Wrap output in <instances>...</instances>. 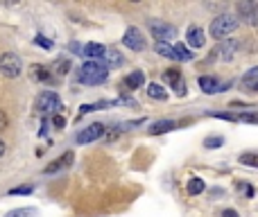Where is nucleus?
I'll use <instances>...</instances> for the list:
<instances>
[{"label": "nucleus", "instance_id": "1", "mask_svg": "<svg viewBox=\"0 0 258 217\" xmlns=\"http://www.w3.org/2000/svg\"><path fill=\"white\" fill-rule=\"evenodd\" d=\"M107 77H109V70L100 61H86L84 66L80 68L77 80H80L82 84H86V86H100V84L107 82Z\"/></svg>", "mask_w": 258, "mask_h": 217}, {"label": "nucleus", "instance_id": "2", "mask_svg": "<svg viewBox=\"0 0 258 217\" xmlns=\"http://www.w3.org/2000/svg\"><path fill=\"white\" fill-rule=\"evenodd\" d=\"M236 27H238V18L233 16V14H220V16L213 18V23H211L209 34H211V39H215V41H224L231 32H236Z\"/></svg>", "mask_w": 258, "mask_h": 217}, {"label": "nucleus", "instance_id": "3", "mask_svg": "<svg viewBox=\"0 0 258 217\" xmlns=\"http://www.w3.org/2000/svg\"><path fill=\"white\" fill-rule=\"evenodd\" d=\"M238 45H240V43H238L236 39L220 41V43L211 50V57L206 59V61H231L233 54H236V50H238Z\"/></svg>", "mask_w": 258, "mask_h": 217}, {"label": "nucleus", "instance_id": "4", "mask_svg": "<svg viewBox=\"0 0 258 217\" xmlns=\"http://www.w3.org/2000/svg\"><path fill=\"white\" fill-rule=\"evenodd\" d=\"M147 27H150V32L156 36L159 43H168V41H172L174 34H177L174 25H170V23H165V21H159V18H147Z\"/></svg>", "mask_w": 258, "mask_h": 217}, {"label": "nucleus", "instance_id": "5", "mask_svg": "<svg viewBox=\"0 0 258 217\" xmlns=\"http://www.w3.org/2000/svg\"><path fill=\"white\" fill-rule=\"evenodd\" d=\"M0 73H3L5 77H9V80H16V77L23 73L21 57L14 52H5L3 57H0Z\"/></svg>", "mask_w": 258, "mask_h": 217}, {"label": "nucleus", "instance_id": "6", "mask_svg": "<svg viewBox=\"0 0 258 217\" xmlns=\"http://www.w3.org/2000/svg\"><path fill=\"white\" fill-rule=\"evenodd\" d=\"M104 131H107V127H104L102 122H93V124L82 129V131L75 136V140H77V145H89V142L100 140V138L104 136Z\"/></svg>", "mask_w": 258, "mask_h": 217}, {"label": "nucleus", "instance_id": "7", "mask_svg": "<svg viewBox=\"0 0 258 217\" xmlns=\"http://www.w3.org/2000/svg\"><path fill=\"white\" fill-rule=\"evenodd\" d=\"M57 109H61V98L54 91H43L36 98V111L39 113H50V111H57Z\"/></svg>", "mask_w": 258, "mask_h": 217}, {"label": "nucleus", "instance_id": "8", "mask_svg": "<svg viewBox=\"0 0 258 217\" xmlns=\"http://www.w3.org/2000/svg\"><path fill=\"white\" fill-rule=\"evenodd\" d=\"M122 43H125V48H129L132 52H143L145 50V36L141 34V30L138 27H127L125 36H122Z\"/></svg>", "mask_w": 258, "mask_h": 217}, {"label": "nucleus", "instance_id": "9", "mask_svg": "<svg viewBox=\"0 0 258 217\" xmlns=\"http://www.w3.org/2000/svg\"><path fill=\"white\" fill-rule=\"evenodd\" d=\"M197 84H200V89L204 91L206 95H215V93H222V91H227L229 86V82L227 84H222V82H218L215 77H209V75H202L200 80H197Z\"/></svg>", "mask_w": 258, "mask_h": 217}, {"label": "nucleus", "instance_id": "10", "mask_svg": "<svg viewBox=\"0 0 258 217\" xmlns=\"http://www.w3.org/2000/svg\"><path fill=\"white\" fill-rule=\"evenodd\" d=\"M238 14L245 23L258 25V3H240L238 5Z\"/></svg>", "mask_w": 258, "mask_h": 217}, {"label": "nucleus", "instance_id": "11", "mask_svg": "<svg viewBox=\"0 0 258 217\" xmlns=\"http://www.w3.org/2000/svg\"><path fill=\"white\" fill-rule=\"evenodd\" d=\"M73 161H75V154H73V152H66V154L59 156L57 161H52L50 165H45L43 172L45 174H54V172H59V170H66V168H71L73 165Z\"/></svg>", "mask_w": 258, "mask_h": 217}, {"label": "nucleus", "instance_id": "12", "mask_svg": "<svg viewBox=\"0 0 258 217\" xmlns=\"http://www.w3.org/2000/svg\"><path fill=\"white\" fill-rule=\"evenodd\" d=\"M186 43L190 45V48H204V43H206L204 30H202V27H197V25L188 27V32H186Z\"/></svg>", "mask_w": 258, "mask_h": 217}, {"label": "nucleus", "instance_id": "13", "mask_svg": "<svg viewBox=\"0 0 258 217\" xmlns=\"http://www.w3.org/2000/svg\"><path fill=\"white\" fill-rule=\"evenodd\" d=\"M240 86H242V91H249V93H258V66L245 73V77H242Z\"/></svg>", "mask_w": 258, "mask_h": 217}, {"label": "nucleus", "instance_id": "14", "mask_svg": "<svg viewBox=\"0 0 258 217\" xmlns=\"http://www.w3.org/2000/svg\"><path fill=\"white\" fill-rule=\"evenodd\" d=\"M192 59H195V54H192L183 43H174L172 45V61L186 63V61H192Z\"/></svg>", "mask_w": 258, "mask_h": 217}, {"label": "nucleus", "instance_id": "15", "mask_svg": "<svg viewBox=\"0 0 258 217\" xmlns=\"http://www.w3.org/2000/svg\"><path fill=\"white\" fill-rule=\"evenodd\" d=\"M100 63H102V66L109 70V68H118V66H122V63H125V59L120 57V52H113V50H109V48H107V52L102 54Z\"/></svg>", "mask_w": 258, "mask_h": 217}, {"label": "nucleus", "instance_id": "16", "mask_svg": "<svg viewBox=\"0 0 258 217\" xmlns=\"http://www.w3.org/2000/svg\"><path fill=\"white\" fill-rule=\"evenodd\" d=\"M172 129H177L174 120H159V122H154L147 131H150V136H161V133H168V131H172Z\"/></svg>", "mask_w": 258, "mask_h": 217}, {"label": "nucleus", "instance_id": "17", "mask_svg": "<svg viewBox=\"0 0 258 217\" xmlns=\"http://www.w3.org/2000/svg\"><path fill=\"white\" fill-rule=\"evenodd\" d=\"M104 52H107V48H104L102 43H86L84 48H82V54L89 59H102Z\"/></svg>", "mask_w": 258, "mask_h": 217}, {"label": "nucleus", "instance_id": "18", "mask_svg": "<svg viewBox=\"0 0 258 217\" xmlns=\"http://www.w3.org/2000/svg\"><path fill=\"white\" fill-rule=\"evenodd\" d=\"M143 84H145V75H143L141 70H134V73H129V75L125 77V86H127L129 91L141 89Z\"/></svg>", "mask_w": 258, "mask_h": 217}, {"label": "nucleus", "instance_id": "19", "mask_svg": "<svg viewBox=\"0 0 258 217\" xmlns=\"http://www.w3.org/2000/svg\"><path fill=\"white\" fill-rule=\"evenodd\" d=\"M147 95H150L152 100H159V102H165V100L170 98L168 91H165L161 84H154V82H152V84L147 86Z\"/></svg>", "mask_w": 258, "mask_h": 217}, {"label": "nucleus", "instance_id": "20", "mask_svg": "<svg viewBox=\"0 0 258 217\" xmlns=\"http://www.w3.org/2000/svg\"><path fill=\"white\" fill-rule=\"evenodd\" d=\"M30 75H32V80H36V82H50V80H52V75H50L48 68L39 66V63L30 66Z\"/></svg>", "mask_w": 258, "mask_h": 217}, {"label": "nucleus", "instance_id": "21", "mask_svg": "<svg viewBox=\"0 0 258 217\" xmlns=\"http://www.w3.org/2000/svg\"><path fill=\"white\" fill-rule=\"evenodd\" d=\"M238 163L249 165V168L258 170V152H245V154H240L238 156Z\"/></svg>", "mask_w": 258, "mask_h": 217}, {"label": "nucleus", "instance_id": "22", "mask_svg": "<svg viewBox=\"0 0 258 217\" xmlns=\"http://www.w3.org/2000/svg\"><path fill=\"white\" fill-rule=\"evenodd\" d=\"M204 181H202L200 177H192L190 181H188V195H202L204 192Z\"/></svg>", "mask_w": 258, "mask_h": 217}, {"label": "nucleus", "instance_id": "23", "mask_svg": "<svg viewBox=\"0 0 258 217\" xmlns=\"http://www.w3.org/2000/svg\"><path fill=\"white\" fill-rule=\"evenodd\" d=\"M163 80L168 82L170 86H174L177 82H181V70H179V68H168V70H163Z\"/></svg>", "mask_w": 258, "mask_h": 217}, {"label": "nucleus", "instance_id": "24", "mask_svg": "<svg viewBox=\"0 0 258 217\" xmlns=\"http://www.w3.org/2000/svg\"><path fill=\"white\" fill-rule=\"evenodd\" d=\"M224 145V138L222 136H209L204 140V147L206 150H218V147H222Z\"/></svg>", "mask_w": 258, "mask_h": 217}, {"label": "nucleus", "instance_id": "25", "mask_svg": "<svg viewBox=\"0 0 258 217\" xmlns=\"http://www.w3.org/2000/svg\"><path fill=\"white\" fill-rule=\"evenodd\" d=\"M52 70L57 73V75H66V73L71 70V61H68V59H59V61L54 63Z\"/></svg>", "mask_w": 258, "mask_h": 217}, {"label": "nucleus", "instance_id": "26", "mask_svg": "<svg viewBox=\"0 0 258 217\" xmlns=\"http://www.w3.org/2000/svg\"><path fill=\"white\" fill-rule=\"evenodd\" d=\"M156 52L165 59H172V43H156Z\"/></svg>", "mask_w": 258, "mask_h": 217}, {"label": "nucleus", "instance_id": "27", "mask_svg": "<svg viewBox=\"0 0 258 217\" xmlns=\"http://www.w3.org/2000/svg\"><path fill=\"white\" fill-rule=\"evenodd\" d=\"M7 217H36V210L34 208H18V210L7 213Z\"/></svg>", "mask_w": 258, "mask_h": 217}, {"label": "nucleus", "instance_id": "28", "mask_svg": "<svg viewBox=\"0 0 258 217\" xmlns=\"http://www.w3.org/2000/svg\"><path fill=\"white\" fill-rule=\"evenodd\" d=\"M238 120H240V122L258 124V113H242V115H238Z\"/></svg>", "mask_w": 258, "mask_h": 217}, {"label": "nucleus", "instance_id": "29", "mask_svg": "<svg viewBox=\"0 0 258 217\" xmlns=\"http://www.w3.org/2000/svg\"><path fill=\"white\" fill-rule=\"evenodd\" d=\"M34 43L36 45H41V48H45V50H50V48H52V41H50V39H45V36H36V39H34Z\"/></svg>", "mask_w": 258, "mask_h": 217}, {"label": "nucleus", "instance_id": "30", "mask_svg": "<svg viewBox=\"0 0 258 217\" xmlns=\"http://www.w3.org/2000/svg\"><path fill=\"white\" fill-rule=\"evenodd\" d=\"M32 192V186H21V188H12L9 195H30Z\"/></svg>", "mask_w": 258, "mask_h": 217}, {"label": "nucleus", "instance_id": "31", "mask_svg": "<svg viewBox=\"0 0 258 217\" xmlns=\"http://www.w3.org/2000/svg\"><path fill=\"white\" fill-rule=\"evenodd\" d=\"M52 124H54V127H57V129H63V127H66V118H63L61 113L52 115Z\"/></svg>", "mask_w": 258, "mask_h": 217}, {"label": "nucleus", "instance_id": "32", "mask_svg": "<svg viewBox=\"0 0 258 217\" xmlns=\"http://www.w3.org/2000/svg\"><path fill=\"white\" fill-rule=\"evenodd\" d=\"M213 118L229 120V122H238V115H236V113H213Z\"/></svg>", "mask_w": 258, "mask_h": 217}, {"label": "nucleus", "instance_id": "33", "mask_svg": "<svg viewBox=\"0 0 258 217\" xmlns=\"http://www.w3.org/2000/svg\"><path fill=\"white\" fill-rule=\"evenodd\" d=\"M172 89L177 91V95H179V98H183V95H186V82H183V80H181V82H177V84H174Z\"/></svg>", "mask_w": 258, "mask_h": 217}, {"label": "nucleus", "instance_id": "34", "mask_svg": "<svg viewBox=\"0 0 258 217\" xmlns=\"http://www.w3.org/2000/svg\"><path fill=\"white\" fill-rule=\"evenodd\" d=\"M7 124H9V118H7V113H5V111L0 109V131H3V129H7Z\"/></svg>", "mask_w": 258, "mask_h": 217}, {"label": "nucleus", "instance_id": "35", "mask_svg": "<svg viewBox=\"0 0 258 217\" xmlns=\"http://www.w3.org/2000/svg\"><path fill=\"white\" fill-rule=\"evenodd\" d=\"M222 217H240V215H238V210L227 208V210H222Z\"/></svg>", "mask_w": 258, "mask_h": 217}, {"label": "nucleus", "instance_id": "36", "mask_svg": "<svg viewBox=\"0 0 258 217\" xmlns=\"http://www.w3.org/2000/svg\"><path fill=\"white\" fill-rule=\"evenodd\" d=\"M3 154H5V142L0 140V159H3Z\"/></svg>", "mask_w": 258, "mask_h": 217}]
</instances>
